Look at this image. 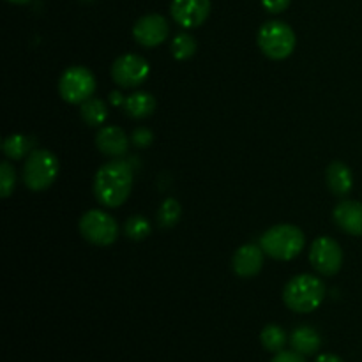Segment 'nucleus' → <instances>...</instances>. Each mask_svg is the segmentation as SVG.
<instances>
[{
    "mask_svg": "<svg viewBox=\"0 0 362 362\" xmlns=\"http://www.w3.org/2000/svg\"><path fill=\"white\" fill-rule=\"evenodd\" d=\"M110 101H112L115 106H120V105L124 106L126 98H122V94H120V92H112V94H110Z\"/></svg>",
    "mask_w": 362,
    "mask_h": 362,
    "instance_id": "29",
    "label": "nucleus"
},
{
    "mask_svg": "<svg viewBox=\"0 0 362 362\" xmlns=\"http://www.w3.org/2000/svg\"><path fill=\"white\" fill-rule=\"evenodd\" d=\"M124 230H126V235L131 240H144L151 235L152 226L148 223V219L144 218V216H131L126 221Z\"/></svg>",
    "mask_w": 362,
    "mask_h": 362,
    "instance_id": "23",
    "label": "nucleus"
},
{
    "mask_svg": "<svg viewBox=\"0 0 362 362\" xmlns=\"http://www.w3.org/2000/svg\"><path fill=\"white\" fill-rule=\"evenodd\" d=\"M14 186H16V172L9 163L4 161L0 165V193H2V198H9L14 191Z\"/></svg>",
    "mask_w": 362,
    "mask_h": 362,
    "instance_id": "24",
    "label": "nucleus"
},
{
    "mask_svg": "<svg viewBox=\"0 0 362 362\" xmlns=\"http://www.w3.org/2000/svg\"><path fill=\"white\" fill-rule=\"evenodd\" d=\"M170 34L168 20L161 14H145L136 20L133 27V35L138 45L145 48H154L165 42Z\"/></svg>",
    "mask_w": 362,
    "mask_h": 362,
    "instance_id": "10",
    "label": "nucleus"
},
{
    "mask_svg": "<svg viewBox=\"0 0 362 362\" xmlns=\"http://www.w3.org/2000/svg\"><path fill=\"white\" fill-rule=\"evenodd\" d=\"M80 233L95 246H110L119 237V225L108 212L92 209L80 218Z\"/></svg>",
    "mask_w": 362,
    "mask_h": 362,
    "instance_id": "7",
    "label": "nucleus"
},
{
    "mask_svg": "<svg viewBox=\"0 0 362 362\" xmlns=\"http://www.w3.org/2000/svg\"><path fill=\"white\" fill-rule=\"evenodd\" d=\"M315 362H345L341 359V357L334 356V354H324V356L317 357V361Z\"/></svg>",
    "mask_w": 362,
    "mask_h": 362,
    "instance_id": "28",
    "label": "nucleus"
},
{
    "mask_svg": "<svg viewBox=\"0 0 362 362\" xmlns=\"http://www.w3.org/2000/svg\"><path fill=\"white\" fill-rule=\"evenodd\" d=\"M59 175V159L48 148H34L23 166V184L30 191H45Z\"/></svg>",
    "mask_w": 362,
    "mask_h": 362,
    "instance_id": "5",
    "label": "nucleus"
},
{
    "mask_svg": "<svg viewBox=\"0 0 362 362\" xmlns=\"http://www.w3.org/2000/svg\"><path fill=\"white\" fill-rule=\"evenodd\" d=\"M182 218V205L175 198H166L158 211V223L161 228H173Z\"/></svg>",
    "mask_w": 362,
    "mask_h": 362,
    "instance_id": "20",
    "label": "nucleus"
},
{
    "mask_svg": "<svg viewBox=\"0 0 362 362\" xmlns=\"http://www.w3.org/2000/svg\"><path fill=\"white\" fill-rule=\"evenodd\" d=\"M95 147L105 156L120 158V156H124L127 152L129 140H127V134L120 127L105 126L95 134Z\"/></svg>",
    "mask_w": 362,
    "mask_h": 362,
    "instance_id": "14",
    "label": "nucleus"
},
{
    "mask_svg": "<svg viewBox=\"0 0 362 362\" xmlns=\"http://www.w3.org/2000/svg\"><path fill=\"white\" fill-rule=\"evenodd\" d=\"M80 117L87 126L99 127L106 122V119H108V108H106L103 99L94 98V95H92L90 99L81 103Z\"/></svg>",
    "mask_w": 362,
    "mask_h": 362,
    "instance_id": "18",
    "label": "nucleus"
},
{
    "mask_svg": "<svg viewBox=\"0 0 362 362\" xmlns=\"http://www.w3.org/2000/svg\"><path fill=\"white\" fill-rule=\"evenodd\" d=\"M197 52V41L191 34H182L175 35V39L172 41V55L175 57L177 60H187L194 55Z\"/></svg>",
    "mask_w": 362,
    "mask_h": 362,
    "instance_id": "22",
    "label": "nucleus"
},
{
    "mask_svg": "<svg viewBox=\"0 0 362 362\" xmlns=\"http://www.w3.org/2000/svg\"><path fill=\"white\" fill-rule=\"evenodd\" d=\"M290 345L296 352L303 354V356H311V354L318 352V349L322 346V338L317 329L303 325V327H297L292 332Z\"/></svg>",
    "mask_w": 362,
    "mask_h": 362,
    "instance_id": "16",
    "label": "nucleus"
},
{
    "mask_svg": "<svg viewBox=\"0 0 362 362\" xmlns=\"http://www.w3.org/2000/svg\"><path fill=\"white\" fill-rule=\"evenodd\" d=\"M290 2H292V0H262V6H264V9L269 11V13L278 14L283 13V11L290 6Z\"/></svg>",
    "mask_w": 362,
    "mask_h": 362,
    "instance_id": "26",
    "label": "nucleus"
},
{
    "mask_svg": "<svg viewBox=\"0 0 362 362\" xmlns=\"http://www.w3.org/2000/svg\"><path fill=\"white\" fill-rule=\"evenodd\" d=\"M325 179H327L329 189H331L332 194H336V197H345V194H349L354 187L352 172H350L349 166L341 161H332L331 165L327 166Z\"/></svg>",
    "mask_w": 362,
    "mask_h": 362,
    "instance_id": "15",
    "label": "nucleus"
},
{
    "mask_svg": "<svg viewBox=\"0 0 362 362\" xmlns=\"http://www.w3.org/2000/svg\"><path fill=\"white\" fill-rule=\"evenodd\" d=\"M133 189V170L126 161L113 159L95 172V200L110 209L120 207Z\"/></svg>",
    "mask_w": 362,
    "mask_h": 362,
    "instance_id": "1",
    "label": "nucleus"
},
{
    "mask_svg": "<svg viewBox=\"0 0 362 362\" xmlns=\"http://www.w3.org/2000/svg\"><path fill=\"white\" fill-rule=\"evenodd\" d=\"M310 262L324 276L338 274L343 265V250L332 237H317L311 244Z\"/></svg>",
    "mask_w": 362,
    "mask_h": 362,
    "instance_id": "9",
    "label": "nucleus"
},
{
    "mask_svg": "<svg viewBox=\"0 0 362 362\" xmlns=\"http://www.w3.org/2000/svg\"><path fill=\"white\" fill-rule=\"evenodd\" d=\"M151 74V66L144 57L136 53H126L112 64V78L119 87L134 88L144 83Z\"/></svg>",
    "mask_w": 362,
    "mask_h": 362,
    "instance_id": "8",
    "label": "nucleus"
},
{
    "mask_svg": "<svg viewBox=\"0 0 362 362\" xmlns=\"http://www.w3.org/2000/svg\"><path fill=\"white\" fill-rule=\"evenodd\" d=\"M297 45L296 32L285 21H267L258 30V46L262 53L272 60L288 59Z\"/></svg>",
    "mask_w": 362,
    "mask_h": 362,
    "instance_id": "4",
    "label": "nucleus"
},
{
    "mask_svg": "<svg viewBox=\"0 0 362 362\" xmlns=\"http://www.w3.org/2000/svg\"><path fill=\"white\" fill-rule=\"evenodd\" d=\"M260 339H262V345H264L265 350L278 354V352H281L283 346H285L286 334H285V331L279 327V325L271 324V325H265L264 331H262V334H260Z\"/></svg>",
    "mask_w": 362,
    "mask_h": 362,
    "instance_id": "21",
    "label": "nucleus"
},
{
    "mask_svg": "<svg viewBox=\"0 0 362 362\" xmlns=\"http://www.w3.org/2000/svg\"><path fill=\"white\" fill-rule=\"evenodd\" d=\"M264 250L260 244H244L235 251L232 267L240 278H253L264 267Z\"/></svg>",
    "mask_w": 362,
    "mask_h": 362,
    "instance_id": "12",
    "label": "nucleus"
},
{
    "mask_svg": "<svg viewBox=\"0 0 362 362\" xmlns=\"http://www.w3.org/2000/svg\"><path fill=\"white\" fill-rule=\"evenodd\" d=\"M95 76L90 69L83 66H73L64 71V74L59 80V94L60 98L71 105H81L87 99L94 95Z\"/></svg>",
    "mask_w": 362,
    "mask_h": 362,
    "instance_id": "6",
    "label": "nucleus"
},
{
    "mask_svg": "<svg viewBox=\"0 0 362 362\" xmlns=\"http://www.w3.org/2000/svg\"><path fill=\"white\" fill-rule=\"evenodd\" d=\"M325 299V285L322 279L311 274H299L290 279L283 288V300L286 308L296 313H311Z\"/></svg>",
    "mask_w": 362,
    "mask_h": 362,
    "instance_id": "2",
    "label": "nucleus"
},
{
    "mask_svg": "<svg viewBox=\"0 0 362 362\" xmlns=\"http://www.w3.org/2000/svg\"><path fill=\"white\" fill-rule=\"evenodd\" d=\"M170 14L180 27H200L211 14V0H172Z\"/></svg>",
    "mask_w": 362,
    "mask_h": 362,
    "instance_id": "11",
    "label": "nucleus"
},
{
    "mask_svg": "<svg viewBox=\"0 0 362 362\" xmlns=\"http://www.w3.org/2000/svg\"><path fill=\"white\" fill-rule=\"evenodd\" d=\"M34 145L35 141L30 136H25V134H11V136H7L4 140L2 148L4 154L9 159H21L34 151Z\"/></svg>",
    "mask_w": 362,
    "mask_h": 362,
    "instance_id": "19",
    "label": "nucleus"
},
{
    "mask_svg": "<svg viewBox=\"0 0 362 362\" xmlns=\"http://www.w3.org/2000/svg\"><path fill=\"white\" fill-rule=\"evenodd\" d=\"M260 246L265 255H269L274 260H293L297 255L306 246V237L303 230L293 225H274L262 233Z\"/></svg>",
    "mask_w": 362,
    "mask_h": 362,
    "instance_id": "3",
    "label": "nucleus"
},
{
    "mask_svg": "<svg viewBox=\"0 0 362 362\" xmlns=\"http://www.w3.org/2000/svg\"><path fill=\"white\" fill-rule=\"evenodd\" d=\"M271 362H306V361H304L303 354L296 352V350H293V352H283L281 350V352H278V356H276Z\"/></svg>",
    "mask_w": 362,
    "mask_h": 362,
    "instance_id": "27",
    "label": "nucleus"
},
{
    "mask_svg": "<svg viewBox=\"0 0 362 362\" xmlns=\"http://www.w3.org/2000/svg\"><path fill=\"white\" fill-rule=\"evenodd\" d=\"M133 144L136 145V147H147V145L152 144V133L148 129H145V127H138L136 131L133 133Z\"/></svg>",
    "mask_w": 362,
    "mask_h": 362,
    "instance_id": "25",
    "label": "nucleus"
},
{
    "mask_svg": "<svg viewBox=\"0 0 362 362\" xmlns=\"http://www.w3.org/2000/svg\"><path fill=\"white\" fill-rule=\"evenodd\" d=\"M124 110L133 119H147L156 112V98L148 92H134L126 98Z\"/></svg>",
    "mask_w": 362,
    "mask_h": 362,
    "instance_id": "17",
    "label": "nucleus"
},
{
    "mask_svg": "<svg viewBox=\"0 0 362 362\" xmlns=\"http://www.w3.org/2000/svg\"><path fill=\"white\" fill-rule=\"evenodd\" d=\"M7 2H11V4H16V6H23V4H28V2H32V0H7Z\"/></svg>",
    "mask_w": 362,
    "mask_h": 362,
    "instance_id": "30",
    "label": "nucleus"
},
{
    "mask_svg": "<svg viewBox=\"0 0 362 362\" xmlns=\"http://www.w3.org/2000/svg\"><path fill=\"white\" fill-rule=\"evenodd\" d=\"M334 221L343 232L354 237L362 235V204L356 200H343L334 207Z\"/></svg>",
    "mask_w": 362,
    "mask_h": 362,
    "instance_id": "13",
    "label": "nucleus"
}]
</instances>
